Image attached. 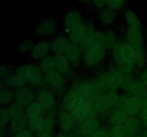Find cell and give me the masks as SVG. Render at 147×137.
Returning <instances> with one entry per match:
<instances>
[{"mask_svg": "<svg viewBox=\"0 0 147 137\" xmlns=\"http://www.w3.org/2000/svg\"><path fill=\"white\" fill-rule=\"evenodd\" d=\"M96 112L88 100L79 97L75 104L70 114L73 116L75 122L83 124L85 121L90 117H96L94 114Z\"/></svg>", "mask_w": 147, "mask_h": 137, "instance_id": "cell-1", "label": "cell"}, {"mask_svg": "<svg viewBox=\"0 0 147 137\" xmlns=\"http://www.w3.org/2000/svg\"><path fill=\"white\" fill-rule=\"evenodd\" d=\"M17 71L22 74L32 85H40L44 80L41 69L35 64H24L19 67Z\"/></svg>", "mask_w": 147, "mask_h": 137, "instance_id": "cell-2", "label": "cell"}, {"mask_svg": "<svg viewBox=\"0 0 147 137\" xmlns=\"http://www.w3.org/2000/svg\"><path fill=\"white\" fill-rule=\"evenodd\" d=\"M57 29V21L53 17H47L37 21L34 27V33L36 35L42 36L51 35Z\"/></svg>", "mask_w": 147, "mask_h": 137, "instance_id": "cell-3", "label": "cell"}, {"mask_svg": "<svg viewBox=\"0 0 147 137\" xmlns=\"http://www.w3.org/2000/svg\"><path fill=\"white\" fill-rule=\"evenodd\" d=\"M105 54V47L101 46H93L85 51L84 61L88 66H94L98 64Z\"/></svg>", "mask_w": 147, "mask_h": 137, "instance_id": "cell-4", "label": "cell"}, {"mask_svg": "<svg viewBox=\"0 0 147 137\" xmlns=\"http://www.w3.org/2000/svg\"><path fill=\"white\" fill-rule=\"evenodd\" d=\"M122 43L117 42L113 48V59L116 61V67L126 75H130L133 71V64L123 61L120 55V47Z\"/></svg>", "mask_w": 147, "mask_h": 137, "instance_id": "cell-5", "label": "cell"}, {"mask_svg": "<svg viewBox=\"0 0 147 137\" xmlns=\"http://www.w3.org/2000/svg\"><path fill=\"white\" fill-rule=\"evenodd\" d=\"M14 97L15 101L21 105L28 106L33 101L34 98V92L30 88L26 86H20L17 88L14 93Z\"/></svg>", "mask_w": 147, "mask_h": 137, "instance_id": "cell-6", "label": "cell"}, {"mask_svg": "<svg viewBox=\"0 0 147 137\" xmlns=\"http://www.w3.org/2000/svg\"><path fill=\"white\" fill-rule=\"evenodd\" d=\"M143 107V97L135 95H129L124 111L128 116H136L140 113Z\"/></svg>", "mask_w": 147, "mask_h": 137, "instance_id": "cell-7", "label": "cell"}, {"mask_svg": "<svg viewBox=\"0 0 147 137\" xmlns=\"http://www.w3.org/2000/svg\"><path fill=\"white\" fill-rule=\"evenodd\" d=\"M95 34H96V31H95L93 25L87 24L86 26H85L84 35H83V38L80 40V42L78 43L79 47H80V49L86 51L88 49L93 47Z\"/></svg>", "mask_w": 147, "mask_h": 137, "instance_id": "cell-8", "label": "cell"}, {"mask_svg": "<svg viewBox=\"0 0 147 137\" xmlns=\"http://www.w3.org/2000/svg\"><path fill=\"white\" fill-rule=\"evenodd\" d=\"M45 81H46L47 85L53 87L57 91L60 90V88L63 87V83H64V79H63L62 75L60 72L56 70H53V71L46 74Z\"/></svg>", "mask_w": 147, "mask_h": 137, "instance_id": "cell-9", "label": "cell"}, {"mask_svg": "<svg viewBox=\"0 0 147 137\" xmlns=\"http://www.w3.org/2000/svg\"><path fill=\"white\" fill-rule=\"evenodd\" d=\"M99 126L100 124L97 118L96 117H90L81 124L79 131L83 136H90L98 130Z\"/></svg>", "mask_w": 147, "mask_h": 137, "instance_id": "cell-10", "label": "cell"}, {"mask_svg": "<svg viewBox=\"0 0 147 137\" xmlns=\"http://www.w3.org/2000/svg\"><path fill=\"white\" fill-rule=\"evenodd\" d=\"M126 36L129 44L134 47L143 45L142 44L143 37H142V32L140 27H129L127 29Z\"/></svg>", "mask_w": 147, "mask_h": 137, "instance_id": "cell-11", "label": "cell"}, {"mask_svg": "<svg viewBox=\"0 0 147 137\" xmlns=\"http://www.w3.org/2000/svg\"><path fill=\"white\" fill-rule=\"evenodd\" d=\"M80 49L79 46L76 43L70 41L63 54L67 57L70 63L75 65L78 63L80 59Z\"/></svg>", "mask_w": 147, "mask_h": 137, "instance_id": "cell-12", "label": "cell"}, {"mask_svg": "<svg viewBox=\"0 0 147 137\" xmlns=\"http://www.w3.org/2000/svg\"><path fill=\"white\" fill-rule=\"evenodd\" d=\"M28 116L26 114H22L12 118L10 124L11 131L17 134L20 131L24 130V128L28 124Z\"/></svg>", "mask_w": 147, "mask_h": 137, "instance_id": "cell-13", "label": "cell"}, {"mask_svg": "<svg viewBox=\"0 0 147 137\" xmlns=\"http://www.w3.org/2000/svg\"><path fill=\"white\" fill-rule=\"evenodd\" d=\"M70 41L67 37L59 36L53 39L51 44L52 50L56 54H63Z\"/></svg>", "mask_w": 147, "mask_h": 137, "instance_id": "cell-14", "label": "cell"}, {"mask_svg": "<svg viewBox=\"0 0 147 137\" xmlns=\"http://www.w3.org/2000/svg\"><path fill=\"white\" fill-rule=\"evenodd\" d=\"M120 55L123 61L133 64L136 58V51L134 47L129 43L122 44L120 47Z\"/></svg>", "mask_w": 147, "mask_h": 137, "instance_id": "cell-15", "label": "cell"}, {"mask_svg": "<svg viewBox=\"0 0 147 137\" xmlns=\"http://www.w3.org/2000/svg\"><path fill=\"white\" fill-rule=\"evenodd\" d=\"M51 46L47 41H40L33 47L31 50V55L34 59L43 58L47 56Z\"/></svg>", "mask_w": 147, "mask_h": 137, "instance_id": "cell-16", "label": "cell"}, {"mask_svg": "<svg viewBox=\"0 0 147 137\" xmlns=\"http://www.w3.org/2000/svg\"><path fill=\"white\" fill-rule=\"evenodd\" d=\"M81 17L82 16L80 13L76 10H72V11H69L67 15L65 16L64 21L66 29L71 31L76 26L80 24Z\"/></svg>", "mask_w": 147, "mask_h": 137, "instance_id": "cell-17", "label": "cell"}, {"mask_svg": "<svg viewBox=\"0 0 147 137\" xmlns=\"http://www.w3.org/2000/svg\"><path fill=\"white\" fill-rule=\"evenodd\" d=\"M123 126L128 135H134L139 131L140 122L136 116H128Z\"/></svg>", "mask_w": 147, "mask_h": 137, "instance_id": "cell-18", "label": "cell"}, {"mask_svg": "<svg viewBox=\"0 0 147 137\" xmlns=\"http://www.w3.org/2000/svg\"><path fill=\"white\" fill-rule=\"evenodd\" d=\"M127 117L128 114L124 110L116 108L111 114L109 121L113 126L123 125Z\"/></svg>", "mask_w": 147, "mask_h": 137, "instance_id": "cell-19", "label": "cell"}, {"mask_svg": "<svg viewBox=\"0 0 147 137\" xmlns=\"http://www.w3.org/2000/svg\"><path fill=\"white\" fill-rule=\"evenodd\" d=\"M55 70L60 73H67L70 68V61L64 54H56L55 56Z\"/></svg>", "mask_w": 147, "mask_h": 137, "instance_id": "cell-20", "label": "cell"}, {"mask_svg": "<svg viewBox=\"0 0 147 137\" xmlns=\"http://www.w3.org/2000/svg\"><path fill=\"white\" fill-rule=\"evenodd\" d=\"M128 92L131 95L144 97L146 93V86L142 81H133L128 89Z\"/></svg>", "mask_w": 147, "mask_h": 137, "instance_id": "cell-21", "label": "cell"}, {"mask_svg": "<svg viewBox=\"0 0 147 137\" xmlns=\"http://www.w3.org/2000/svg\"><path fill=\"white\" fill-rule=\"evenodd\" d=\"M75 120L73 118V116L69 112H63L62 113L60 118V128L63 131H69L71 130V128L74 125Z\"/></svg>", "mask_w": 147, "mask_h": 137, "instance_id": "cell-22", "label": "cell"}, {"mask_svg": "<svg viewBox=\"0 0 147 137\" xmlns=\"http://www.w3.org/2000/svg\"><path fill=\"white\" fill-rule=\"evenodd\" d=\"M37 102L41 105L44 109H48L54 104V97L53 94L47 91H43L40 92L38 96Z\"/></svg>", "mask_w": 147, "mask_h": 137, "instance_id": "cell-23", "label": "cell"}, {"mask_svg": "<svg viewBox=\"0 0 147 137\" xmlns=\"http://www.w3.org/2000/svg\"><path fill=\"white\" fill-rule=\"evenodd\" d=\"M79 97L80 96L78 95L76 90L74 89L70 90L65 94V96H64V99H63V104H64L65 108L68 112L70 113Z\"/></svg>", "mask_w": 147, "mask_h": 137, "instance_id": "cell-24", "label": "cell"}, {"mask_svg": "<svg viewBox=\"0 0 147 137\" xmlns=\"http://www.w3.org/2000/svg\"><path fill=\"white\" fill-rule=\"evenodd\" d=\"M40 68L42 71L46 74L55 70V57L50 55H47L42 58L40 63Z\"/></svg>", "mask_w": 147, "mask_h": 137, "instance_id": "cell-25", "label": "cell"}, {"mask_svg": "<svg viewBox=\"0 0 147 137\" xmlns=\"http://www.w3.org/2000/svg\"><path fill=\"white\" fill-rule=\"evenodd\" d=\"M103 98L106 107L109 110L110 108L116 106L119 99V95L115 91H107L103 94Z\"/></svg>", "mask_w": 147, "mask_h": 137, "instance_id": "cell-26", "label": "cell"}, {"mask_svg": "<svg viewBox=\"0 0 147 137\" xmlns=\"http://www.w3.org/2000/svg\"><path fill=\"white\" fill-rule=\"evenodd\" d=\"M85 33V26L82 24H78L70 32V41L73 43H79Z\"/></svg>", "mask_w": 147, "mask_h": 137, "instance_id": "cell-27", "label": "cell"}, {"mask_svg": "<svg viewBox=\"0 0 147 137\" xmlns=\"http://www.w3.org/2000/svg\"><path fill=\"white\" fill-rule=\"evenodd\" d=\"M53 126H54V120L50 117H47L45 118L42 126L37 131V134L40 137L50 135V133L53 130Z\"/></svg>", "mask_w": 147, "mask_h": 137, "instance_id": "cell-28", "label": "cell"}, {"mask_svg": "<svg viewBox=\"0 0 147 137\" xmlns=\"http://www.w3.org/2000/svg\"><path fill=\"white\" fill-rule=\"evenodd\" d=\"M0 102L1 104H7L11 102L13 94L9 88H7V85L1 81L0 86Z\"/></svg>", "mask_w": 147, "mask_h": 137, "instance_id": "cell-29", "label": "cell"}, {"mask_svg": "<svg viewBox=\"0 0 147 137\" xmlns=\"http://www.w3.org/2000/svg\"><path fill=\"white\" fill-rule=\"evenodd\" d=\"M42 110V107L37 101H32L26 108V114L29 118H33L40 116Z\"/></svg>", "mask_w": 147, "mask_h": 137, "instance_id": "cell-30", "label": "cell"}, {"mask_svg": "<svg viewBox=\"0 0 147 137\" xmlns=\"http://www.w3.org/2000/svg\"><path fill=\"white\" fill-rule=\"evenodd\" d=\"M125 18L129 27H140L141 21L137 14L132 10L129 9L125 13Z\"/></svg>", "mask_w": 147, "mask_h": 137, "instance_id": "cell-31", "label": "cell"}, {"mask_svg": "<svg viewBox=\"0 0 147 137\" xmlns=\"http://www.w3.org/2000/svg\"><path fill=\"white\" fill-rule=\"evenodd\" d=\"M108 71L111 76L112 78H113V81L116 84V86L118 87L121 86L125 74L121 70H119L117 67H111Z\"/></svg>", "mask_w": 147, "mask_h": 137, "instance_id": "cell-32", "label": "cell"}, {"mask_svg": "<svg viewBox=\"0 0 147 137\" xmlns=\"http://www.w3.org/2000/svg\"><path fill=\"white\" fill-rule=\"evenodd\" d=\"M134 47L135 51H136L135 62H136V65L140 67H144L145 64V61H146V57H145V53L144 50L143 45L134 46Z\"/></svg>", "mask_w": 147, "mask_h": 137, "instance_id": "cell-33", "label": "cell"}, {"mask_svg": "<svg viewBox=\"0 0 147 137\" xmlns=\"http://www.w3.org/2000/svg\"><path fill=\"white\" fill-rule=\"evenodd\" d=\"M8 110L10 115H11V118H14V117L17 116L19 115H21L22 114H24V106L16 101H13L9 105Z\"/></svg>", "mask_w": 147, "mask_h": 137, "instance_id": "cell-34", "label": "cell"}, {"mask_svg": "<svg viewBox=\"0 0 147 137\" xmlns=\"http://www.w3.org/2000/svg\"><path fill=\"white\" fill-rule=\"evenodd\" d=\"M44 120L45 118L41 115L33 117V118H30V119L28 120V124H27V125H28L29 128L30 129L33 130V131H35L37 132L40 129V127L42 126V125L43 122H44Z\"/></svg>", "mask_w": 147, "mask_h": 137, "instance_id": "cell-35", "label": "cell"}, {"mask_svg": "<svg viewBox=\"0 0 147 137\" xmlns=\"http://www.w3.org/2000/svg\"><path fill=\"white\" fill-rule=\"evenodd\" d=\"M110 137H127L126 133L123 125L113 126L109 131Z\"/></svg>", "mask_w": 147, "mask_h": 137, "instance_id": "cell-36", "label": "cell"}, {"mask_svg": "<svg viewBox=\"0 0 147 137\" xmlns=\"http://www.w3.org/2000/svg\"><path fill=\"white\" fill-rule=\"evenodd\" d=\"M34 41L31 39H26L23 40L17 49V52L18 54H23L24 52H27V51L31 49L34 47Z\"/></svg>", "mask_w": 147, "mask_h": 137, "instance_id": "cell-37", "label": "cell"}, {"mask_svg": "<svg viewBox=\"0 0 147 137\" xmlns=\"http://www.w3.org/2000/svg\"><path fill=\"white\" fill-rule=\"evenodd\" d=\"M100 18L102 22L106 24H109L114 19V12L111 9H104L100 14Z\"/></svg>", "mask_w": 147, "mask_h": 137, "instance_id": "cell-38", "label": "cell"}, {"mask_svg": "<svg viewBox=\"0 0 147 137\" xmlns=\"http://www.w3.org/2000/svg\"><path fill=\"white\" fill-rule=\"evenodd\" d=\"M116 38L115 33L111 30H109L106 33V44L105 48L113 49L116 44Z\"/></svg>", "mask_w": 147, "mask_h": 137, "instance_id": "cell-39", "label": "cell"}, {"mask_svg": "<svg viewBox=\"0 0 147 137\" xmlns=\"http://www.w3.org/2000/svg\"><path fill=\"white\" fill-rule=\"evenodd\" d=\"M11 118L8 108L2 107L0 110V126L4 127Z\"/></svg>", "mask_w": 147, "mask_h": 137, "instance_id": "cell-40", "label": "cell"}, {"mask_svg": "<svg viewBox=\"0 0 147 137\" xmlns=\"http://www.w3.org/2000/svg\"><path fill=\"white\" fill-rule=\"evenodd\" d=\"M106 44V34L101 31H96L94 39H93V46H101L105 47Z\"/></svg>", "mask_w": 147, "mask_h": 137, "instance_id": "cell-41", "label": "cell"}, {"mask_svg": "<svg viewBox=\"0 0 147 137\" xmlns=\"http://www.w3.org/2000/svg\"><path fill=\"white\" fill-rule=\"evenodd\" d=\"M129 95H126V94H121V95L119 96V99H118V103L116 105L117 108L125 110L128 99H129Z\"/></svg>", "mask_w": 147, "mask_h": 137, "instance_id": "cell-42", "label": "cell"}, {"mask_svg": "<svg viewBox=\"0 0 147 137\" xmlns=\"http://www.w3.org/2000/svg\"><path fill=\"white\" fill-rule=\"evenodd\" d=\"M124 1L123 0H106V4L109 9H119L123 5Z\"/></svg>", "mask_w": 147, "mask_h": 137, "instance_id": "cell-43", "label": "cell"}, {"mask_svg": "<svg viewBox=\"0 0 147 137\" xmlns=\"http://www.w3.org/2000/svg\"><path fill=\"white\" fill-rule=\"evenodd\" d=\"M132 81H133V80H132V78H131L130 76L126 75V74H125L124 78H123V82H122L121 86L125 91H128V89H129V86H130L131 84Z\"/></svg>", "mask_w": 147, "mask_h": 137, "instance_id": "cell-44", "label": "cell"}, {"mask_svg": "<svg viewBox=\"0 0 147 137\" xmlns=\"http://www.w3.org/2000/svg\"><path fill=\"white\" fill-rule=\"evenodd\" d=\"M91 137H110L109 132L106 129H98L90 136Z\"/></svg>", "mask_w": 147, "mask_h": 137, "instance_id": "cell-45", "label": "cell"}, {"mask_svg": "<svg viewBox=\"0 0 147 137\" xmlns=\"http://www.w3.org/2000/svg\"><path fill=\"white\" fill-rule=\"evenodd\" d=\"M9 69V67L7 64L1 63L0 65V76L1 78H4L6 76H7V71Z\"/></svg>", "mask_w": 147, "mask_h": 137, "instance_id": "cell-46", "label": "cell"}, {"mask_svg": "<svg viewBox=\"0 0 147 137\" xmlns=\"http://www.w3.org/2000/svg\"><path fill=\"white\" fill-rule=\"evenodd\" d=\"M15 137H33V136L29 130L24 129L16 134Z\"/></svg>", "mask_w": 147, "mask_h": 137, "instance_id": "cell-47", "label": "cell"}, {"mask_svg": "<svg viewBox=\"0 0 147 137\" xmlns=\"http://www.w3.org/2000/svg\"><path fill=\"white\" fill-rule=\"evenodd\" d=\"M139 116H140L141 119L144 121L147 120V106H143L142 110H141L140 113H139Z\"/></svg>", "mask_w": 147, "mask_h": 137, "instance_id": "cell-48", "label": "cell"}, {"mask_svg": "<svg viewBox=\"0 0 147 137\" xmlns=\"http://www.w3.org/2000/svg\"><path fill=\"white\" fill-rule=\"evenodd\" d=\"M141 81L147 86V68L144 70V71L142 72V75H141Z\"/></svg>", "mask_w": 147, "mask_h": 137, "instance_id": "cell-49", "label": "cell"}, {"mask_svg": "<svg viewBox=\"0 0 147 137\" xmlns=\"http://www.w3.org/2000/svg\"><path fill=\"white\" fill-rule=\"evenodd\" d=\"M93 3L97 7H102L103 5L106 4V1H104V0H95V1H93Z\"/></svg>", "mask_w": 147, "mask_h": 137, "instance_id": "cell-50", "label": "cell"}, {"mask_svg": "<svg viewBox=\"0 0 147 137\" xmlns=\"http://www.w3.org/2000/svg\"><path fill=\"white\" fill-rule=\"evenodd\" d=\"M143 106H147V96L143 97Z\"/></svg>", "mask_w": 147, "mask_h": 137, "instance_id": "cell-51", "label": "cell"}, {"mask_svg": "<svg viewBox=\"0 0 147 137\" xmlns=\"http://www.w3.org/2000/svg\"><path fill=\"white\" fill-rule=\"evenodd\" d=\"M4 127H1V129H0V137H4Z\"/></svg>", "mask_w": 147, "mask_h": 137, "instance_id": "cell-52", "label": "cell"}, {"mask_svg": "<svg viewBox=\"0 0 147 137\" xmlns=\"http://www.w3.org/2000/svg\"><path fill=\"white\" fill-rule=\"evenodd\" d=\"M55 137H66V136L65 135H63V134H57V135L55 136Z\"/></svg>", "mask_w": 147, "mask_h": 137, "instance_id": "cell-53", "label": "cell"}, {"mask_svg": "<svg viewBox=\"0 0 147 137\" xmlns=\"http://www.w3.org/2000/svg\"><path fill=\"white\" fill-rule=\"evenodd\" d=\"M41 137H52L50 135H47V136H41Z\"/></svg>", "mask_w": 147, "mask_h": 137, "instance_id": "cell-54", "label": "cell"}, {"mask_svg": "<svg viewBox=\"0 0 147 137\" xmlns=\"http://www.w3.org/2000/svg\"><path fill=\"white\" fill-rule=\"evenodd\" d=\"M89 137H91V136H89Z\"/></svg>", "mask_w": 147, "mask_h": 137, "instance_id": "cell-55", "label": "cell"}]
</instances>
